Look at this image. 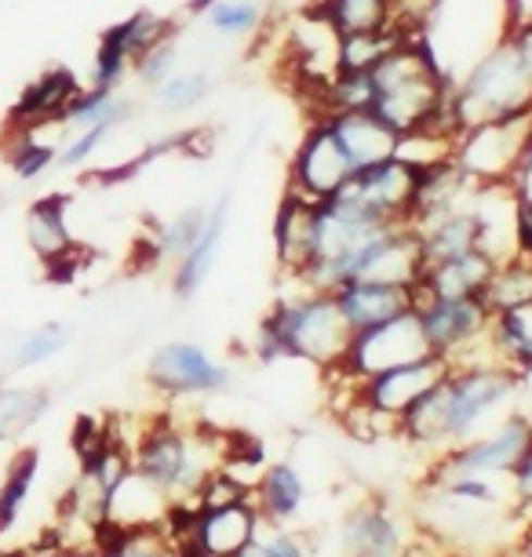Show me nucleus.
<instances>
[{
	"label": "nucleus",
	"instance_id": "obj_29",
	"mask_svg": "<svg viewBox=\"0 0 532 557\" xmlns=\"http://www.w3.org/2000/svg\"><path fill=\"white\" fill-rule=\"evenodd\" d=\"M172 34H180V23H175V18L158 15V12H135L124 18V23L110 26L107 34L99 37V48L135 62V55H143L150 45H158V40L172 37Z\"/></svg>",
	"mask_w": 532,
	"mask_h": 557
},
{
	"label": "nucleus",
	"instance_id": "obj_41",
	"mask_svg": "<svg viewBox=\"0 0 532 557\" xmlns=\"http://www.w3.org/2000/svg\"><path fill=\"white\" fill-rule=\"evenodd\" d=\"M117 128H107V124H96V128H81V132H70L66 146L55 153V168H85L91 157H96L102 146L113 139Z\"/></svg>",
	"mask_w": 532,
	"mask_h": 557
},
{
	"label": "nucleus",
	"instance_id": "obj_12",
	"mask_svg": "<svg viewBox=\"0 0 532 557\" xmlns=\"http://www.w3.org/2000/svg\"><path fill=\"white\" fill-rule=\"evenodd\" d=\"M146 383L164 397H201L223 391L231 383V372L205 346H197L190 339H172L158 346V354L150 357Z\"/></svg>",
	"mask_w": 532,
	"mask_h": 557
},
{
	"label": "nucleus",
	"instance_id": "obj_16",
	"mask_svg": "<svg viewBox=\"0 0 532 557\" xmlns=\"http://www.w3.org/2000/svg\"><path fill=\"white\" fill-rule=\"evenodd\" d=\"M332 296H336L354 335L380 329V324L405 318V313L416 310V288L380 285V281H347V285L336 288Z\"/></svg>",
	"mask_w": 532,
	"mask_h": 557
},
{
	"label": "nucleus",
	"instance_id": "obj_39",
	"mask_svg": "<svg viewBox=\"0 0 532 557\" xmlns=\"http://www.w3.org/2000/svg\"><path fill=\"white\" fill-rule=\"evenodd\" d=\"M55 146L37 139V132H18L15 146L8 150V164H12V172L23 178V183H34L45 172L55 168Z\"/></svg>",
	"mask_w": 532,
	"mask_h": 557
},
{
	"label": "nucleus",
	"instance_id": "obj_15",
	"mask_svg": "<svg viewBox=\"0 0 532 557\" xmlns=\"http://www.w3.org/2000/svg\"><path fill=\"white\" fill-rule=\"evenodd\" d=\"M274 256L288 281H299L318 256V205L299 194L281 197L274 215Z\"/></svg>",
	"mask_w": 532,
	"mask_h": 557
},
{
	"label": "nucleus",
	"instance_id": "obj_38",
	"mask_svg": "<svg viewBox=\"0 0 532 557\" xmlns=\"http://www.w3.org/2000/svg\"><path fill=\"white\" fill-rule=\"evenodd\" d=\"M66 346H70V329H66V324H59V321H48V324H40V329L26 332L23 339H18L12 368L45 364V361H51V357H59Z\"/></svg>",
	"mask_w": 532,
	"mask_h": 557
},
{
	"label": "nucleus",
	"instance_id": "obj_17",
	"mask_svg": "<svg viewBox=\"0 0 532 557\" xmlns=\"http://www.w3.org/2000/svg\"><path fill=\"white\" fill-rule=\"evenodd\" d=\"M318 121H325L332 128V135H336L343 146V153L350 157L354 172H358V168H369V164H380L398 153L401 135L394 132L375 110H336Z\"/></svg>",
	"mask_w": 532,
	"mask_h": 557
},
{
	"label": "nucleus",
	"instance_id": "obj_34",
	"mask_svg": "<svg viewBox=\"0 0 532 557\" xmlns=\"http://www.w3.org/2000/svg\"><path fill=\"white\" fill-rule=\"evenodd\" d=\"M99 557H180L164 529H99Z\"/></svg>",
	"mask_w": 532,
	"mask_h": 557
},
{
	"label": "nucleus",
	"instance_id": "obj_22",
	"mask_svg": "<svg viewBox=\"0 0 532 557\" xmlns=\"http://www.w3.org/2000/svg\"><path fill=\"white\" fill-rule=\"evenodd\" d=\"M81 88H85V84L73 77V70L66 66L40 73L23 96H18L12 113H8V121H12L18 132H37V128H45V124H55L62 117V110H66V102L77 96Z\"/></svg>",
	"mask_w": 532,
	"mask_h": 557
},
{
	"label": "nucleus",
	"instance_id": "obj_24",
	"mask_svg": "<svg viewBox=\"0 0 532 557\" xmlns=\"http://www.w3.org/2000/svg\"><path fill=\"white\" fill-rule=\"evenodd\" d=\"M416 237H420V251L423 262H445L456 256H467V251L482 248V230H478V219L471 208H460V212H448L437 219H426V223L412 226Z\"/></svg>",
	"mask_w": 532,
	"mask_h": 557
},
{
	"label": "nucleus",
	"instance_id": "obj_45",
	"mask_svg": "<svg viewBox=\"0 0 532 557\" xmlns=\"http://www.w3.org/2000/svg\"><path fill=\"white\" fill-rule=\"evenodd\" d=\"M510 481H515V496L521 507H532V445L525 451V459L518 462V470L510 474Z\"/></svg>",
	"mask_w": 532,
	"mask_h": 557
},
{
	"label": "nucleus",
	"instance_id": "obj_30",
	"mask_svg": "<svg viewBox=\"0 0 532 557\" xmlns=\"http://www.w3.org/2000/svg\"><path fill=\"white\" fill-rule=\"evenodd\" d=\"M215 91V81L208 70H175L169 81H161L158 88L150 91V102L158 113H169V117H180V113L197 110L208 96Z\"/></svg>",
	"mask_w": 532,
	"mask_h": 557
},
{
	"label": "nucleus",
	"instance_id": "obj_8",
	"mask_svg": "<svg viewBox=\"0 0 532 557\" xmlns=\"http://www.w3.org/2000/svg\"><path fill=\"white\" fill-rule=\"evenodd\" d=\"M532 445V419L529 416H510L496 430L478 437H467L460 445L445 448L434 470V485H453V481H488L493 474H515L518 462L525 459Z\"/></svg>",
	"mask_w": 532,
	"mask_h": 557
},
{
	"label": "nucleus",
	"instance_id": "obj_43",
	"mask_svg": "<svg viewBox=\"0 0 532 557\" xmlns=\"http://www.w3.org/2000/svg\"><path fill=\"white\" fill-rule=\"evenodd\" d=\"M504 37L510 40V48H515L518 62L525 66V73L532 77V15L515 18V23L507 26V34H504Z\"/></svg>",
	"mask_w": 532,
	"mask_h": 557
},
{
	"label": "nucleus",
	"instance_id": "obj_23",
	"mask_svg": "<svg viewBox=\"0 0 532 557\" xmlns=\"http://www.w3.org/2000/svg\"><path fill=\"white\" fill-rule=\"evenodd\" d=\"M493 270H496V259L488 256V251L474 248V251H467V256L431 262L416 288H420L423 296H437V299H482Z\"/></svg>",
	"mask_w": 532,
	"mask_h": 557
},
{
	"label": "nucleus",
	"instance_id": "obj_9",
	"mask_svg": "<svg viewBox=\"0 0 532 557\" xmlns=\"http://www.w3.org/2000/svg\"><path fill=\"white\" fill-rule=\"evenodd\" d=\"M339 51H343V34L321 4L307 8V12H299L292 18L288 37H285V55H288L292 73L299 77V91H307L314 102H321L325 88L343 70Z\"/></svg>",
	"mask_w": 532,
	"mask_h": 557
},
{
	"label": "nucleus",
	"instance_id": "obj_13",
	"mask_svg": "<svg viewBox=\"0 0 532 557\" xmlns=\"http://www.w3.org/2000/svg\"><path fill=\"white\" fill-rule=\"evenodd\" d=\"M426 354H431V346H426L423 324L412 310V313H405V318H394L387 324H380V329L354 335L350 357L339 372H347L350 380L361 383V380H369V375L387 372V368L420 361V357H426Z\"/></svg>",
	"mask_w": 532,
	"mask_h": 557
},
{
	"label": "nucleus",
	"instance_id": "obj_36",
	"mask_svg": "<svg viewBox=\"0 0 532 557\" xmlns=\"http://www.w3.org/2000/svg\"><path fill=\"white\" fill-rule=\"evenodd\" d=\"M409 40L401 29H369V34H343V51H339V66L343 70H372L380 59H387L394 48Z\"/></svg>",
	"mask_w": 532,
	"mask_h": 557
},
{
	"label": "nucleus",
	"instance_id": "obj_42",
	"mask_svg": "<svg viewBox=\"0 0 532 557\" xmlns=\"http://www.w3.org/2000/svg\"><path fill=\"white\" fill-rule=\"evenodd\" d=\"M256 540L267 546L270 557H310V554H307V543L296 540V535L285 532V529H281V524H274V521H263V518H259Z\"/></svg>",
	"mask_w": 532,
	"mask_h": 557
},
{
	"label": "nucleus",
	"instance_id": "obj_49",
	"mask_svg": "<svg viewBox=\"0 0 532 557\" xmlns=\"http://www.w3.org/2000/svg\"><path fill=\"white\" fill-rule=\"evenodd\" d=\"M8 437H12V426H8V423H0V445H4Z\"/></svg>",
	"mask_w": 532,
	"mask_h": 557
},
{
	"label": "nucleus",
	"instance_id": "obj_44",
	"mask_svg": "<svg viewBox=\"0 0 532 557\" xmlns=\"http://www.w3.org/2000/svg\"><path fill=\"white\" fill-rule=\"evenodd\" d=\"M515 237H518V256L532 259V197H521V205H518V223H515Z\"/></svg>",
	"mask_w": 532,
	"mask_h": 557
},
{
	"label": "nucleus",
	"instance_id": "obj_46",
	"mask_svg": "<svg viewBox=\"0 0 532 557\" xmlns=\"http://www.w3.org/2000/svg\"><path fill=\"white\" fill-rule=\"evenodd\" d=\"M0 557H73V554H66L62 546H55L51 554H37V550H4Z\"/></svg>",
	"mask_w": 532,
	"mask_h": 557
},
{
	"label": "nucleus",
	"instance_id": "obj_3",
	"mask_svg": "<svg viewBox=\"0 0 532 557\" xmlns=\"http://www.w3.org/2000/svg\"><path fill=\"white\" fill-rule=\"evenodd\" d=\"M372 77V110L398 135L420 132L445 99L453 96V81L437 66L431 45L423 37L401 40L387 59L369 70Z\"/></svg>",
	"mask_w": 532,
	"mask_h": 557
},
{
	"label": "nucleus",
	"instance_id": "obj_28",
	"mask_svg": "<svg viewBox=\"0 0 532 557\" xmlns=\"http://www.w3.org/2000/svg\"><path fill=\"white\" fill-rule=\"evenodd\" d=\"M132 121V99L124 91H102V88H81L77 96L66 102L62 117L55 121L59 128L81 132V128H96V124H107V128H121V124Z\"/></svg>",
	"mask_w": 532,
	"mask_h": 557
},
{
	"label": "nucleus",
	"instance_id": "obj_26",
	"mask_svg": "<svg viewBox=\"0 0 532 557\" xmlns=\"http://www.w3.org/2000/svg\"><path fill=\"white\" fill-rule=\"evenodd\" d=\"M302 499H307V485H302L299 470L292 462H270L252 485V503L263 521L285 524L299 513Z\"/></svg>",
	"mask_w": 532,
	"mask_h": 557
},
{
	"label": "nucleus",
	"instance_id": "obj_35",
	"mask_svg": "<svg viewBox=\"0 0 532 557\" xmlns=\"http://www.w3.org/2000/svg\"><path fill=\"white\" fill-rule=\"evenodd\" d=\"M394 0H321L325 15L339 26V34H369L391 26Z\"/></svg>",
	"mask_w": 532,
	"mask_h": 557
},
{
	"label": "nucleus",
	"instance_id": "obj_48",
	"mask_svg": "<svg viewBox=\"0 0 532 557\" xmlns=\"http://www.w3.org/2000/svg\"><path fill=\"white\" fill-rule=\"evenodd\" d=\"M499 557H532V540H525L521 546H515V550H507V554H499Z\"/></svg>",
	"mask_w": 532,
	"mask_h": 557
},
{
	"label": "nucleus",
	"instance_id": "obj_18",
	"mask_svg": "<svg viewBox=\"0 0 532 557\" xmlns=\"http://www.w3.org/2000/svg\"><path fill=\"white\" fill-rule=\"evenodd\" d=\"M66 194H45L26 208V240L34 248V256L45 262L51 273H70L73 270V237L66 223Z\"/></svg>",
	"mask_w": 532,
	"mask_h": 557
},
{
	"label": "nucleus",
	"instance_id": "obj_4",
	"mask_svg": "<svg viewBox=\"0 0 532 557\" xmlns=\"http://www.w3.org/2000/svg\"><path fill=\"white\" fill-rule=\"evenodd\" d=\"M226 451L231 445H223L215 430L153 423L132 445V467L161 492H169L172 503L190 507L197 488L226 462Z\"/></svg>",
	"mask_w": 532,
	"mask_h": 557
},
{
	"label": "nucleus",
	"instance_id": "obj_40",
	"mask_svg": "<svg viewBox=\"0 0 532 557\" xmlns=\"http://www.w3.org/2000/svg\"><path fill=\"white\" fill-rule=\"evenodd\" d=\"M45 412H48L45 391H0V423L12 426V434L34 426Z\"/></svg>",
	"mask_w": 532,
	"mask_h": 557
},
{
	"label": "nucleus",
	"instance_id": "obj_7",
	"mask_svg": "<svg viewBox=\"0 0 532 557\" xmlns=\"http://www.w3.org/2000/svg\"><path fill=\"white\" fill-rule=\"evenodd\" d=\"M416 318L423 324L431 354L448 364H482L496 361L488 346V321L493 310L482 299H437L416 288Z\"/></svg>",
	"mask_w": 532,
	"mask_h": 557
},
{
	"label": "nucleus",
	"instance_id": "obj_10",
	"mask_svg": "<svg viewBox=\"0 0 532 557\" xmlns=\"http://www.w3.org/2000/svg\"><path fill=\"white\" fill-rule=\"evenodd\" d=\"M354 175L350 157L343 153L339 139L325 121H314L296 146L288 161V194H299L307 201H332L347 178Z\"/></svg>",
	"mask_w": 532,
	"mask_h": 557
},
{
	"label": "nucleus",
	"instance_id": "obj_11",
	"mask_svg": "<svg viewBox=\"0 0 532 557\" xmlns=\"http://www.w3.org/2000/svg\"><path fill=\"white\" fill-rule=\"evenodd\" d=\"M416 178H420V172L394 153L380 164L358 168L336 197L358 205L361 212L375 215L380 223H409L416 201Z\"/></svg>",
	"mask_w": 532,
	"mask_h": 557
},
{
	"label": "nucleus",
	"instance_id": "obj_27",
	"mask_svg": "<svg viewBox=\"0 0 532 557\" xmlns=\"http://www.w3.org/2000/svg\"><path fill=\"white\" fill-rule=\"evenodd\" d=\"M488 346H493L496 361L515 368L521 380L532 375V302L493 313V321H488Z\"/></svg>",
	"mask_w": 532,
	"mask_h": 557
},
{
	"label": "nucleus",
	"instance_id": "obj_47",
	"mask_svg": "<svg viewBox=\"0 0 532 557\" xmlns=\"http://www.w3.org/2000/svg\"><path fill=\"white\" fill-rule=\"evenodd\" d=\"M234 557H270V550H267V546L259 543V540H252V543H245Z\"/></svg>",
	"mask_w": 532,
	"mask_h": 557
},
{
	"label": "nucleus",
	"instance_id": "obj_32",
	"mask_svg": "<svg viewBox=\"0 0 532 557\" xmlns=\"http://www.w3.org/2000/svg\"><path fill=\"white\" fill-rule=\"evenodd\" d=\"M37 462L40 459H37L34 448L18 451V456L12 459V467H8V478L0 481V540L15 529L18 518H23L26 499H29V492H34V481H37Z\"/></svg>",
	"mask_w": 532,
	"mask_h": 557
},
{
	"label": "nucleus",
	"instance_id": "obj_33",
	"mask_svg": "<svg viewBox=\"0 0 532 557\" xmlns=\"http://www.w3.org/2000/svg\"><path fill=\"white\" fill-rule=\"evenodd\" d=\"M201 223H205V208H186V212L172 215V219H161L153 223L150 230V240H146V251H150L153 262H180L183 251L194 245V237L201 234Z\"/></svg>",
	"mask_w": 532,
	"mask_h": 557
},
{
	"label": "nucleus",
	"instance_id": "obj_37",
	"mask_svg": "<svg viewBox=\"0 0 532 557\" xmlns=\"http://www.w3.org/2000/svg\"><path fill=\"white\" fill-rule=\"evenodd\" d=\"M180 59H183V48H180V34L158 40V45H150L143 51V55H135L132 62V77L143 84L146 91H153L161 81H169L175 70H180Z\"/></svg>",
	"mask_w": 532,
	"mask_h": 557
},
{
	"label": "nucleus",
	"instance_id": "obj_25",
	"mask_svg": "<svg viewBox=\"0 0 532 557\" xmlns=\"http://www.w3.org/2000/svg\"><path fill=\"white\" fill-rule=\"evenodd\" d=\"M194 18L212 37L256 40L270 26V0H197Z\"/></svg>",
	"mask_w": 532,
	"mask_h": 557
},
{
	"label": "nucleus",
	"instance_id": "obj_1",
	"mask_svg": "<svg viewBox=\"0 0 532 557\" xmlns=\"http://www.w3.org/2000/svg\"><path fill=\"white\" fill-rule=\"evenodd\" d=\"M521 375L499 361L453 364L448 375L401 416L398 434L416 448H453L518 394Z\"/></svg>",
	"mask_w": 532,
	"mask_h": 557
},
{
	"label": "nucleus",
	"instance_id": "obj_14",
	"mask_svg": "<svg viewBox=\"0 0 532 557\" xmlns=\"http://www.w3.org/2000/svg\"><path fill=\"white\" fill-rule=\"evenodd\" d=\"M448 368L453 364L437 354H426L420 361L387 368V372L369 375V380L358 383V401L369 405L372 412H380L383 419H391V423H401V416L409 412L412 405H420L423 397L445 380Z\"/></svg>",
	"mask_w": 532,
	"mask_h": 557
},
{
	"label": "nucleus",
	"instance_id": "obj_6",
	"mask_svg": "<svg viewBox=\"0 0 532 557\" xmlns=\"http://www.w3.org/2000/svg\"><path fill=\"white\" fill-rule=\"evenodd\" d=\"M453 161L474 186H515L518 190L532 161V113L463 128Z\"/></svg>",
	"mask_w": 532,
	"mask_h": 557
},
{
	"label": "nucleus",
	"instance_id": "obj_31",
	"mask_svg": "<svg viewBox=\"0 0 532 557\" xmlns=\"http://www.w3.org/2000/svg\"><path fill=\"white\" fill-rule=\"evenodd\" d=\"M482 302L493 313L532 302V259H525V256L499 259L493 277H488V285L482 292Z\"/></svg>",
	"mask_w": 532,
	"mask_h": 557
},
{
	"label": "nucleus",
	"instance_id": "obj_2",
	"mask_svg": "<svg viewBox=\"0 0 532 557\" xmlns=\"http://www.w3.org/2000/svg\"><path fill=\"white\" fill-rule=\"evenodd\" d=\"M350 346L354 332L336 296H329V292L299 288L296 296L281 299L259 329V354L267 361L296 357V361L325 368V372H339L350 357Z\"/></svg>",
	"mask_w": 532,
	"mask_h": 557
},
{
	"label": "nucleus",
	"instance_id": "obj_20",
	"mask_svg": "<svg viewBox=\"0 0 532 557\" xmlns=\"http://www.w3.org/2000/svg\"><path fill=\"white\" fill-rule=\"evenodd\" d=\"M175 503L169 492H161L153 481H146L139 470H128L121 485L107 499V524L110 529H164Z\"/></svg>",
	"mask_w": 532,
	"mask_h": 557
},
{
	"label": "nucleus",
	"instance_id": "obj_5",
	"mask_svg": "<svg viewBox=\"0 0 532 557\" xmlns=\"http://www.w3.org/2000/svg\"><path fill=\"white\" fill-rule=\"evenodd\" d=\"M453 102L463 128L485 121H507L532 113V77L518 62L507 37H499L482 59L467 70L460 84H453Z\"/></svg>",
	"mask_w": 532,
	"mask_h": 557
},
{
	"label": "nucleus",
	"instance_id": "obj_21",
	"mask_svg": "<svg viewBox=\"0 0 532 557\" xmlns=\"http://www.w3.org/2000/svg\"><path fill=\"white\" fill-rule=\"evenodd\" d=\"M226 226H231V197H219L212 208H205L201 234L194 237V245L183 251V259L172 267V292L180 299H190L197 288L205 285V277L212 273L219 248H223Z\"/></svg>",
	"mask_w": 532,
	"mask_h": 557
},
{
	"label": "nucleus",
	"instance_id": "obj_19",
	"mask_svg": "<svg viewBox=\"0 0 532 557\" xmlns=\"http://www.w3.org/2000/svg\"><path fill=\"white\" fill-rule=\"evenodd\" d=\"M339 546L347 557H409V540L383 507H354L339 521Z\"/></svg>",
	"mask_w": 532,
	"mask_h": 557
}]
</instances>
